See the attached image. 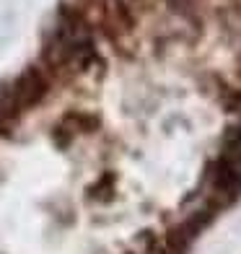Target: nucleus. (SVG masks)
<instances>
[{
    "mask_svg": "<svg viewBox=\"0 0 241 254\" xmlns=\"http://www.w3.org/2000/svg\"><path fill=\"white\" fill-rule=\"evenodd\" d=\"M8 88H10V94H13L16 104L21 107V112H26L31 107H37V104H42L44 96L50 94V78L42 67L29 65L13 83H8Z\"/></svg>",
    "mask_w": 241,
    "mask_h": 254,
    "instance_id": "nucleus-1",
    "label": "nucleus"
},
{
    "mask_svg": "<svg viewBox=\"0 0 241 254\" xmlns=\"http://www.w3.org/2000/svg\"><path fill=\"white\" fill-rule=\"evenodd\" d=\"M21 107L16 104L8 86H0V135H10L21 122Z\"/></svg>",
    "mask_w": 241,
    "mask_h": 254,
    "instance_id": "nucleus-2",
    "label": "nucleus"
},
{
    "mask_svg": "<svg viewBox=\"0 0 241 254\" xmlns=\"http://www.w3.org/2000/svg\"><path fill=\"white\" fill-rule=\"evenodd\" d=\"M194 239H197V236H194L192 231L184 226V221H181L179 226H171L164 234V239H161V244H164V254H187Z\"/></svg>",
    "mask_w": 241,
    "mask_h": 254,
    "instance_id": "nucleus-3",
    "label": "nucleus"
},
{
    "mask_svg": "<svg viewBox=\"0 0 241 254\" xmlns=\"http://www.w3.org/2000/svg\"><path fill=\"white\" fill-rule=\"evenodd\" d=\"M99 125H101V120L96 117V114H91V112H67L65 117L60 120V127L67 130L73 137L75 135H86V132H96Z\"/></svg>",
    "mask_w": 241,
    "mask_h": 254,
    "instance_id": "nucleus-4",
    "label": "nucleus"
},
{
    "mask_svg": "<svg viewBox=\"0 0 241 254\" xmlns=\"http://www.w3.org/2000/svg\"><path fill=\"white\" fill-rule=\"evenodd\" d=\"M88 192H91V200L109 202V200H112V194H114V174H104V177H101Z\"/></svg>",
    "mask_w": 241,
    "mask_h": 254,
    "instance_id": "nucleus-5",
    "label": "nucleus"
}]
</instances>
